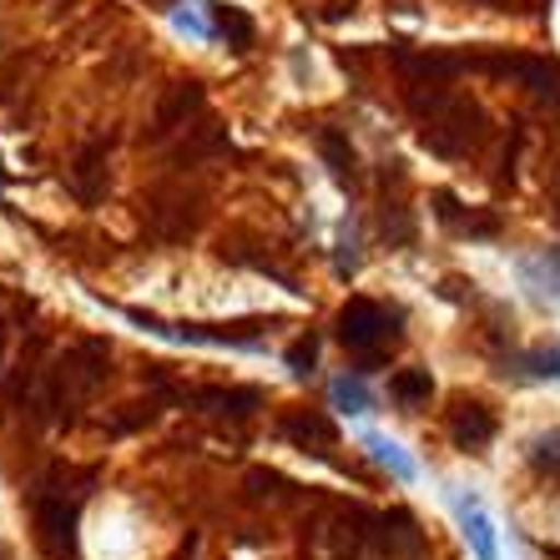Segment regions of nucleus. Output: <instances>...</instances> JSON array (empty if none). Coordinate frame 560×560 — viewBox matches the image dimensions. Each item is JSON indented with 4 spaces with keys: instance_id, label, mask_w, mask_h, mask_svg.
<instances>
[{
    "instance_id": "f257e3e1",
    "label": "nucleus",
    "mask_w": 560,
    "mask_h": 560,
    "mask_svg": "<svg viewBox=\"0 0 560 560\" xmlns=\"http://www.w3.org/2000/svg\"><path fill=\"white\" fill-rule=\"evenodd\" d=\"M409 106H415V117H419L424 147L440 156H465L490 137L480 106L469 102V96L444 92V86H430V92H424V86H409Z\"/></svg>"
},
{
    "instance_id": "f03ea898",
    "label": "nucleus",
    "mask_w": 560,
    "mask_h": 560,
    "mask_svg": "<svg viewBox=\"0 0 560 560\" xmlns=\"http://www.w3.org/2000/svg\"><path fill=\"white\" fill-rule=\"evenodd\" d=\"M334 334L359 359V374H374V369L389 364V353L405 339V308L399 303H378V299H349L339 308Z\"/></svg>"
},
{
    "instance_id": "7ed1b4c3",
    "label": "nucleus",
    "mask_w": 560,
    "mask_h": 560,
    "mask_svg": "<svg viewBox=\"0 0 560 560\" xmlns=\"http://www.w3.org/2000/svg\"><path fill=\"white\" fill-rule=\"evenodd\" d=\"M202 197L187 192L183 183H162L147 192L142 202V222L152 228V237H162V243H183V237H192L197 228H202Z\"/></svg>"
},
{
    "instance_id": "20e7f679",
    "label": "nucleus",
    "mask_w": 560,
    "mask_h": 560,
    "mask_svg": "<svg viewBox=\"0 0 560 560\" xmlns=\"http://www.w3.org/2000/svg\"><path fill=\"white\" fill-rule=\"evenodd\" d=\"M202 81H172L167 86V96L156 102V117H152V127H147V142H167L172 131H183L187 121L202 112Z\"/></svg>"
},
{
    "instance_id": "39448f33",
    "label": "nucleus",
    "mask_w": 560,
    "mask_h": 560,
    "mask_svg": "<svg viewBox=\"0 0 560 560\" xmlns=\"http://www.w3.org/2000/svg\"><path fill=\"white\" fill-rule=\"evenodd\" d=\"M444 430H450V440H455V450H485V444L495 440V415L480 405V399H459L455 409H450V419H444Z\"/></svg>"
},
{
    "instance_id": "423d86ee",
    "label": "nucleus",
    "mask_w": 560,
    "mask_h": 560,
    "mask_svg": "<svg viewBox=\"0 0 560 560\" xmlns=\"http://www.w3.org/2000/svg\"><path fill=\"white\" fill-rule=\"evenodd\" d=\"M278 434L299 444L303 455H328V450L339 444V430H334V419H328V415H313V409L283 415V419H278Z\"/></svg>"
},
{
    "instance_id": "0eeeda50",
    "label": "nucleus",
    "mask_w": 560,
    "mask_h": 560,
    "mask_svg": "<svg viewBox=\"0 0 560 560\" xmlns=\"http://www.w3.org/2000/svg\"><path fill=\"white\" fill-rule=\"evenodd\" d=\"M36 525L51 550H77V500L66 495H36Z\"/></svg>"
},
{
    "instance_id": "6e6552de",
    "label": "nucleus",
    "mask_w": 560,
    "mask_h": 560,
    "mask_svg": "<svg viewBox=\"0 0 560 560\" xmlns=\"http://www.w3.org/2000/svg\"><path fill=\"white\" fill-rule=\"evenodd\" d=\"M450 505H455V521H459V530H465V540H469V550H475V560H500L495 525H490V515H485L480 500L459 490V495L450 500Z\"/></svg>"
},
{
    "instance_id": "1a4fd4ad",
    "label": "nucleus",
    "mask_w": 560,
    "mask_h": 560,
    "mask_svg": "<svg viewBox=\"0 0 560 560\" xmlns=\"http://www.w3.org/2000/svg\"><path fill=\"white\" fill-rule=\"evenodd\" d=\"M66 183H71V192H77L81 202H102L106 197V142L81 147L71 172H66Z\"/></svg>"
},
{
    "instance_id": "9d476101",
    "label": "nucleus",
    "mask_w": 560,
    "mask_h": 560,
    "mask_svg": "<svg viewBox=\"0 0 560 560\" xmlns=\"http://www.w3.org/2000/svg\"><path fill=\"white\" fill-rule=\"evenodd\" d=\"M434 218L459 237H495L500 233V218H490V212H465L455 202V192H434Z\"/></svg>"
},
{
    "instance_id": "9b49d317",
    "label": "nucleus",
    "mask_w": 560,
    "mask_h": 560,
    "mask_svg": "<svg viewBox=\"0 0 560 560\" xmlns=\"http://www.w3.org/2000/svg\"><path fill=\"white\" fill-rule=\"evenodd\" d=\"M197 405L218 419H253L262 409L258 389H197Z\"/></svg>"
},
{
    "instance_id": "f8f14e48",
    "label": "nucleus",
    "mask_w": 560,
    "mask_h": 560,
    "mask_svg": "<svg viewBox=\"0 0 560 560\" xmlns=\"http://www.w3.org/2000/svg\"><path fill=\"white\" fill-rule=\"evenodd\" d=\"M318 152H324L328 172H334L343 187H359V156H353V147H349L343 131H318Z\"/></svg>"
},
{
    "instance_id": "ddd939ff",
    "label": "nucleus",
    "mask_w": 560,
    "mask_h": 560,
    "mask_svg": "<svg viewBox=\"0 0 560 560\" xmlns=\"http://www.w3.org/2000/svg\"><path fill=\"white\" fill-rule=\"evenodd\" d=\"M430 394H434L430 369H399V374L389 378V399H394V405H405V409L430 405Z\"/></svg>"
},
{
    "instance_id": "4468645a",
    "label": "nucleus",
    "mask_w": 560,
    "mask_h": 560,
    "mask_svg": "<svg viewBox=\"0 0 560 560\" xmlns=\"http://www.w3.org/2000/svg\"><path fill=\"white\" fill-rule=\"evenodd\" d=\"M212 21H218V31L228 36V46H233V51H248L253 40H258L253 15H243L237 5H212Z\"/></svg>"
},
{
    "instance_id": "2eb2a0df",
    "label": "nucleus",
    "mask_w": 560,
    "mask_h": 560,
    "mask_svg": "<svg viewBox=\"0 0 560 560\" xmlns=\"http://www.w3.org/2000/svg\"><path fill=\"white\" fill-rule=\"evenodd\" d=\"M197 137H192V147L183 142V152H177V167L183 162H202V156H212V152H228V131L222 127H212V121H202V127H192Z\"/></svg>"
},
{
    "instance_id": "dca6fc26",
    "label": "nucleus",
    "mask_w": 560,
    "mask_h": 560,
    "mask_svg": "<svg viewBox=\"0 0 560 560\" xmlns=\"http://www.w3.org/2000/svg\"><path fill=\"white\" fill-rule=\"evenodd\" d=\"M510 364L525 369V378H560V349H525Z\"/></svg>"
},
{
    "instance_id": "f3484780",
    "label": "nucleus",
    "mask_w": 560,
    "mask_h": 560,
    "mask_svg": "<svg viewBox=\"0 0 560 560\" xmlns=\"http://www.w3.org/2000/svg\"><path fill=\"white\" fill-rule=\"evenodd\" d=\"M530 469H535V475H556V480H560V430L530 440Z\"/></svg>"
},
{
    "instance_id": "a211bd4d",
    "label": "nucleus",
    "mask_w": 560,
    "mask_h": 560,
    "mask_svg": "<svg viewBox=\"0 0 560 560\" xmlns=\"http://www.w3.org/2000/svg\"><path fill=\"white\" fill-rule=\"evenodd\" d=\"M369 450H374V459L378 465H389V475L394 480H415V465H409L405 455H399V444H389V440H378V434H369Z\"/></svg>"
},
{
    "instance_id": "6ab92c4d",
    "label": "nucleus",
    "mask_w": 560,
    "mask_h": 560,
    "mask_svg": "<svg viewBox=\"0 0 560 560\" xmlns=\"http://www.w3.org/2000/svg\"><path fill=\"white\" fill-rule=\"evenodd\" d=\"M334 399H339V405L349 409V415H369V405H374V399H369V389L359 384V378H339V384H334Z\"/></svg>"
},
{
    "instance_id": "aec40b11",
    "label": "nucleus",
    "mask_w": 560,
    "mask_h": 560,
    "mask_svg": "<svg viewBox=\"0 0 560 560\" xmlns=\"http://www.w3.org/2000/svg\"><path fill=\"white\" fill-rule=\"evenodd\" d=\"M313 359H318L313 339H299V343H293V349H288V369H293V378H308V374H313Z\"/></svg>"
},
{
    "instance_id": "412c9836",
    "label": "nucleus",
    "mask_w": 560,
    "mask_h": 560,
    "mask_svg": "<svg viewBox=\"0 0 560 560\" xmlns=\"http://www.w3.org/2000/svg\"><path fill=\"white\" fill-rule=\"evenodd\" d=\"M0 187H5V172H0Z\"/></svg>"
}]
</instances>
